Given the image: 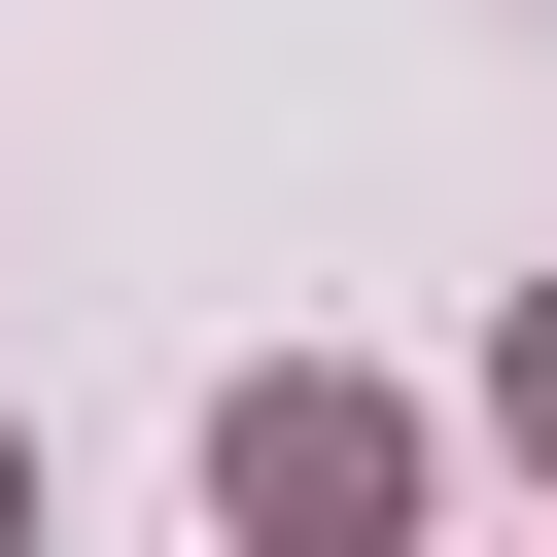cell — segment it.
<instances>
[{
	"mask_svg": "<svg viewBox=\"0 0 557 557\" xmlns=\"http://www.w3.org/2000/svg\"><path fill=\"white\" fill-rule=\"evenodd\" d=\"M209 522H244V557H418V383L244 348V383H209Z\"/></svg>",
	"mask_w": 557,
	"mask_h": 557,
	"instance_id": "1",
	"label": "cell"
},
{
	"mask_svg": "<svg viewBox=\"0 0 557 557\" xmlns=\"http://www.w3.org/2000/svg\"><path fill=\"white\" fill-rule=\"evenodd\" d=\"M0 557H35V418H0Z\"/></svg>",
	"mask_w": 557,
	"mask_h": 557,
	"instance_id": "3",
	"label": "cell"
},
{
	"mask_svg": "<svg viewBox=\"0 0 557 557\" xmlns=\"http://www.w3.org/2000/svg\"><path fill=\"white\" fill-rule=\"evenodd\" d=\"M487 418H522V453H557V278H522V313H487Z\"/></svg>",
	"mask_w": 557,
	"mask_h": 557,
	"instance_id": "2",
	"label": "cell"
}]
</instances>
